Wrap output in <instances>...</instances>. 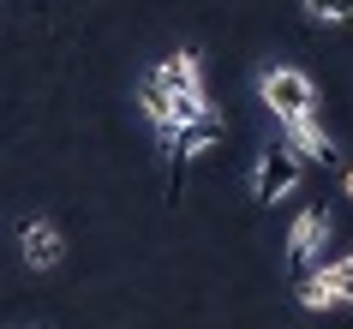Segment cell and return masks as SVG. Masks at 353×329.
<instances>
[{"mask_svg": "<svg viewBox=\"0 0 353 329\" xmlns=\"http://www.w3.org/2000/svg\"><path fill=\"white\" fill-rule=\"evenodd\" d=\"M258 96H263V108L276 114V120H305V114L317 108V84H312V72H299V66H270V72L258 78Z\"/></svg>", "mask_w": 353, "mask_h": 329, "instance_id": "1", "label": "cell"}, {"mask_svg": "<svg viewBox=\"0 0 353 329\" xmlns=\"http://www.w3.org/2000/svg\"><path fill=\"white\" fill-rule=\"evenodd\" d=\"M222 114H204V120H186V126H174L162 138V156H168V192H180V168H186V156H198V150L222 144Z\"/></svg>", "mask_w": 353, "mask_h": 329, "instance_id": "2", "label": "cell"}, {"mask_svg": "<svg viewBox=\"0 0 353 329\" xmlns=\"http://www.w3.org/2000/svg\"><path fill=\"white\" fill-rule=\"evenodd\" d=\"M330 234H335V221H330V210H305V216L294 221V234H288V270L305 281L312 270H323V246H330Z\"/></svg>", "mask_w": 353, "mask_h": 329, "instance_id": "3", "label": "cell"}, {"mask_svg": "<svg viewBox=\"0 0 353 329\" xmlns=\"http://www.w3.org/2000/svg\"><path fill=\"white\" fill-rule=\"evenodd\" d=\"M299 180H305V162H299L294 150L270 144L258 156V174H252V198H258V203H276V198H288V192H299Z\"/></svg>", "mask_w": 353, "mask_h": 329, "instance_id": "4", "label": "cell"}, {"mask_svg": "<svg viewBox=\"0 0 353 329\" xmlns=\"http://www.w3.org/2000/svg\"><path fill=\"white\" fill-rule=\"evenodd\" d=\"M276 132H281V150H294L299 162H335V138L317 126V114H305V120H276Z\"/></svg>", "mask_w": 353, "mask_h": 329, "instance_id": "5", "label": "cell"}, {"mask_svg": "<svg viewBox=\"0 0 353 329\" xmlns=\"http://www.w3.org/2000/svg\"><path fill=\"white\" fill-rule=\"evenodd\" d=\"M19 246H24V263H30V270H54L60 257H66V234H60L48 216L24 221V228H19Z\"/></svg>", "mask_w": 353, "mask_h": 329, "instance_id": "6", "label": "cell"}, {"mask_svg": "<svg viewBox=\"0 0 353 329\" xmlns=\"http://www.w3.org/2000/svg\"><path fill=\"white\" fill-rule=\"evenodd\" d=\"M294 293H299V306H305V311H341V306H347V299H341V281H335L330 263H323V270H312Z\"/></svg>", "mask_w": 353, "mask_h": 329, "instance_id": "7", "label": "cell"}, {"mask_svg": "<svg viewBox=\"0 0 353 329\" xmlns=\"http://www.w3.org/2000/svg\"><path fill=\"white\" fill-rule=\"evenodd\" d=\"M138 108H144V120H150L156 132H162V138L174 132V102H168V90L156 84V72H150L144 84H138Z\"/></svg>", "mask_w": 353, "mask_h": 329, "instance_id": "8", "label": "cell"}, {"mask_svg": "<svg viewBox=\"0 0 353 329\" xmlns=\"http://www.w3.org/2000/svg\"><path fill=\"white\" fill-rule=\"evenodd\" d=\"M305 12L317 24H353V0H305Z\"/></svg>", "mask_w": 353, "mask_h": 329, "instance_id": "9", "label": "cell"}, {"mask_svg": "<svg viewBox=\"0 0 353 329\" xmlns=\"http://www.w3.org/2000/svg\"><path fill=\"white\" fill-rule=\"evenodd\" d=\"M330 270H335V281H341V299L353 306V252H347V257H335Z\"/></svg>", "mask_w": 353, "mask_h": 329, "instance_id": "10", "label": "cell"}, {"mask_svg": "<svg viewBox=\"0 0 353 329\" xmlns=\"http://www.w3.org/2000/svg\"><path fill=\"white\" fill-rule=\"evenodd\" d=\"M341 192H347V198H353V168H347V174H341Z\"/></svg>", "mask_w": 353, "mask_h": 329, "instance_id": "11", "label": "cell"}]
</instances>
